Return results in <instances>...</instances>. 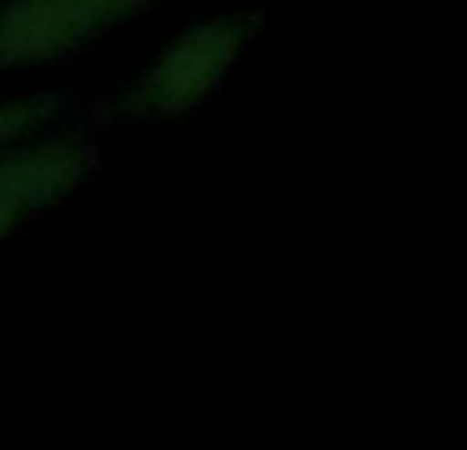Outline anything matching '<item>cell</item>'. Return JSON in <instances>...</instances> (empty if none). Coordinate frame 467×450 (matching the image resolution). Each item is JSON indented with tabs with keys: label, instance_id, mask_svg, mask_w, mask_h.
I'll return each mask as SVG.
<instances>
[{
	"label": "cell",
	"instance_id": "2",
	"mask_svg": "<svg viewBox=\"0 0 467 450\" xmlns=\"http://www.w3.org/2000/svg\"><path fill=\"white\" fill-rule=\"evenodd\" d=\"M140 0H16L0 8V70L62 62L115 25L144 16Z\"/></svg>",
	"mask_w": 467,
	"mask_h": 450
},
{
	"label": "cell",
	"instance_id": "3",
	"mask_svg": "<svg viewBox=\"0 0 467 450\" xmlns=\"http://www.w3.org/2000/svg\"><path fill=\"white\" fill-rule=\"evenodd\" d=\"M99 169V148L82 131H54L25 148L0 152V241H8L25 221L41 218L82 189Z\"/></svg>",
	"mask_w": 467,
	"mask_h": 450
},
{
	"label": "cell",
	"instance_id": "4",
	"mask_svg": "<svg viewBox=\"0 0 467 450\" xmlns=\"http://www.w3.org/2000/svg\"><path fill=\"white\" fill-rule=\"evenodd\" d=\"M62 115H66V95H57V90L0 98V152H13V148H25L33 139L54 136Z\"/></svg>",
	"mask_w": 467,
	"mask_h": 450
},
{
	"label": "cell",
	"instance_id": "1",
	"mask_svg": "<svg viewBox=\"0 0 467 450\" xmlns=\"http://www.w3.org/2000/svg\"><path fill=\"white\" fill-rule=\"evenodd\" d=\"M254 33V13H218L185 25L172 41L148 62L115 103L123 119H169L202 107L226 82L242 46Z\"/></svg>",
	"mask_w": 467,
	"mask_h": 450
}]
</instances>
